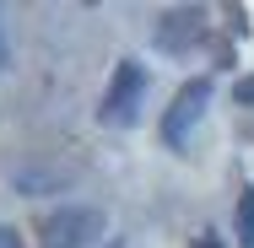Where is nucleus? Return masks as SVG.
I'll return each instance as SVG.
<instances>
[{"label":"nucleus","instance_id":"1","mask_svg":"<svg viewBox=\"0 0 254 248\" xmlns=\"http://www.w3.org/2000/svg\"><path fill=\"white\" fill-rule=\"evenodd\" d=\"M103 227L108 221H103L98 205H60L38 221V243L44 248H87L103 238Z\"/></svg>","mask_w":254,"mask_h":248},{"label":"nucleus","instance_id":"2","mask_svg":"<svg viewBox=\"0 0 254 248\" xmlns=\"http://www.w3.org/2000/svg\"><path fill=\"white\" fill-rule=\"evenodd\" d=\"M141 98H146V70H141L135 59H119V65H114V81H108V92H103L98 119L114 124V130H125V124H135Z\"/></svg>","mask_w":254,"mask_h":248},{"label":"nucleus","instance_id":"3","mask_svg":"<svg viewBox=\"0 0 254 248\" xmlns=\"http://www.w3.org/2000/svg\"><path fill=\"white\" fill-rule=\"evenodd\" d=\"M205 102H211V81H205V76H195V81H184V87H179L173 108L162 113V141H168V146H184V141H190V130L200 124Z\"/></svg>","mask_w":254,"mask_h":248},{"label":"nucleus","instance_id":"4","mask_svg":"<svg viewBox=\"0 0 254 248\" xmlns=\"http://www.w3.org/2000/svg\"><path fill=\"white\" fill-rule=\"evenodd\" d=\"M200 38V11H173V16H162V27H157V44L162 49H190Z\"/></svg>","mask_w":254,"mask_h":248},{"label":"nucleus","instance_id":"5","mask_svg":"<svg viewBox=\"0 0 254 248\" xmlns=\"http://www.w3.org/2000/svg\"><path fill=\"white\" fill-rule=\"evenodd\" d=\"M238 243L254 248V189H244V195H238Z\"/></svg>","mask_w":254,"mask_h":248},{"label":"nucleus","instance_id":"6","mask_svg":"<svg viewBox=\"0 0 254 248\" xmlns=\"http://www.w3.org/2000/svg\"><path fill=\"white\" fill-rule=\"evenodd\" d=\"M233 98L244 102V108H249V102H254V76H249V81H238V87H233Z\"/></svg>","mask_w":254,"mask_h":248},{"label":"nucleus","instance_id":"7","mask_svg":"<svg viewBox=\"0 0 254 248\" xmlns=\"http://www.w3.org/2000/svg\"><path fill=\"white\" fill-rule=\"evenodd\" d=\"M0 248H22V238H16V227H0Z\"/></svg>","mask_w":254,"mask_h":248},{"label":"nucleus","instance_id":"8","mask_svg":"<svg viewBox=\"0 0 254 248\" xmlns=\"http://www.w3.org/2000/svg\"><path fill=\"white\" fill-rule=\"evenodd\" d=\"M195 248H227V243H222L216 232H205V238H195Z\"/></svg>","mask_w":254,"mask_h":248},{"label":"nucleus","instance_id":"9","mask_svg":"<svg viewBox=\"0 0 254 248\" xmlns=\"http://www.w3.org/2000/svg\"><path fill=\"white\" fill-rule=\"evenodd\" d=\"M11 65V44H5V27H0V70Z\"/></svg>","mask_w":254,"mask_h":248}]
</instances>
